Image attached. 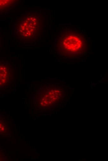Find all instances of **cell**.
<instances>
[{"mask_svg": "<svg viewBox=\"0 0 108 161\" xmlns=\"http://www.w3.org/2000/svg\"><path fill=\"white\" fill-rule=\"evenodd\" d=\"M87 44L86 39L78 31L65 30L57 38L56 51L64 57L75 58L86 53Z\"/></svg>", "mask_w": 108, "mask_h": 161, "instance_id": "6da1fadb", "label": "cell"}, {"mask_svg": "<svg viewBox=\"0 0 108 161\" xmlns=\"http://www.w3.org/2000/svg\"><path fill=\"white\" fill-rule=\"evenodd\" d=\"M43 27L42 16L38 13H27L17 21L16 36L24 41H32L42 33Z\"/></svg>", "mask_w": 108, "mask_h": 161, "instance_id": "7a4b0ae2", "label": "cell"}, {"mask_svg": "<svg viewBox=\"0 0 108 161\" xmlns=\"http://www.w3.org/2000/svg\"><path fill=\"white\" fill-rule=\"evenodd\" d=\"M62 88L56 85H46L41 87L38 97V106L42 108L51 107L61 99Z\"/></svg>", "mask_w": 108, "mask_h": 161, "instance_id": "3957f363", "label": "cell"}, {"mask_svg": "<svg viewBox=\"0 0 108 161\" xmlns=\"http://www.w3.org/2000/svg\"><path fill=\"white\" fill-rule=\"evenodd\" d=\"M14 71L5 61H0V89L11 85L14 80Z\"/></svg>", "mask_w": 108, "mask_h": 161, "instance_id": "277c9868", "label": "cell"}, {"mask_svg": "<svg viewBox=\"0 0 108 161\" xmlns=\"http://www.w3.org/2000/svg\"><path fill=\"white\" fill-rule=\"evenodd\" d=\"M14 0H0V14L5 13L14 7L17 2Z\"/></svg>", "mask_w": 108, "mask_h": 161, "instance_id": "5b68a950", "label": "cell"}]
</instances>
